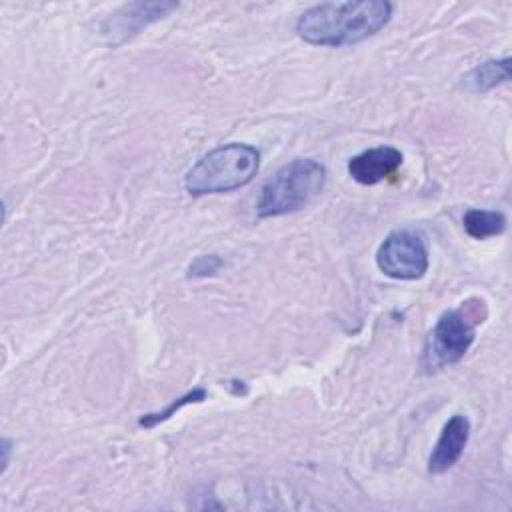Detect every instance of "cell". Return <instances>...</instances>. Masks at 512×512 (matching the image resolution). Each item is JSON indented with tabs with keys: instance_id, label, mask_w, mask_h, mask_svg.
Here are the masks:
<instances>
[{
	"instance_id": "10",
	"label": "cell",
	"mask_w": 512,
	"mask_h": 512,
	"mask_svg": "<svg viewBox=\"0 0 512 512\" xmlns=\"http://www.w3.org/2000/svg\"><path fill=\"white\" fill-rule=\"evenodd\" d=\"M464 230L474 240H486L490 236H498L506 230V216L500 210H482L470 208L462 216Z\"/></svg>"
},
{
	"instance_id": "6",
	"label": "cell",
	"mask_w": 512,
	"mask_h": 512,
	"mask_svg": "<svg viewBox=\"0 0 512 512\" xmlns=\"http://www.w3.org/2000/svg\"><path fill=\"white\" fill-rule=\"evenodd\" d=\"M402 152L394 146H374L348 160V174L362 186H374L386 180L402 166Z\"/></svg>"
},
{
	"instance_id": "13",
	"label": "cell",
	"mask_w": 512,
	"mask_h": 512,
	"mask_svg": "<svg viewBox=\"0 0 512 512\" xmlns=\"http://www.w3.org/2000/svg\"><path fill=\"white\" fill-rule=\"evenodd\" d=\"M2 454H4V458H2V470H6V466H8V456H10V440H8V438L2 440Z\"/></svg>"
},
{
	"instance_id": "7",
	"label": "cell",
	"mask_w": 512,
	"mask_h": 512,
	"mask_svg": "<svg viewBox=\"0 0 512 512\" xmlns=\"http://www.w3.org/2000/svg\"><path fill=\"white\" fill-rule=\"evenodd\" d=\"M470 438V422L464 414H454L442 428L430 458H428V472L442 474L450 470L462 456Z\"/></svg>"
},
{
	"instance_id": "8",
	"label": "cell",
	"mask_w": 512,
	"mask_h": 512,
	"mask_svg": "<svg viewBox=\"0 0 512 512\" xmlns=\"http://www.w3.org/2000/svg\"><path fill=\"white\" fill-rule=\"evenodd\" d=\"M176 8V2H132L110 14V18L104 22V32L110 36L122 34L124 40L126 36L136 34L140 28L166 18Z\"/></svg>"
},
{
	"instance_id": "11",
	"label": "cell",
	"mask_w": 512,
	"mask_h": 512,
	"mask_svg": "<svg viewBox=\"0 0 512 512\" xmlns=\"http://www.w3.org/2000/svg\"><path fill=\"white\" fill-rule=\"evenodd\" d=\"M202 400H206V390H204V388H194V390L186 392L184 396L172 400L164 410L144 414V416L138 420V424H140L142 428H154V426H158L160 422H166L170 416H174V414H176L180 408H184L186 404H194V402H202Z\"/></svg>"
},
{
	"instance_id": "2",
	"label": "cell",
	"mask_w": 512,
	"mask_h": 512,
	"mask_svg": "<svg viewBox=\"0 0 512 512\" xmlns=\"http://www.w3.org/2000/svg\"><path fill=\"white\" fill-rule=\"evenodd\" d=\"M260 168V152L242 142H230L204 154L186 174L184 188L190 196L222 194L246 186Z\"/></svg>"
},
{
	"instance_id": "12",
	"label": "cell",
	"mask_w": 512,
	"mask_h": 512,
	"mask_svg": "<svg viewBox=\"0 0 512 512\" xmlns=\"http://www.w3.org/2000/svg\"><path fill=\"white\" fill-rule=\"evenodd\" d=\"M220 266H222V260H220L216 254H210V256H198V258L190 264V268H188V276H190V278H204V276L214 274Z\"/></svg>"
},
{
	"instance_id": "5",
	"label": "cell",
	"mask_w": 512,
	"mask_h": 512,
	"mask_svg": "<svg viewBox=\"0 0 512 512\" xmlns=\"http://www.w3.org/2000/svg\"><path fill=\"white\" fill-rule=\"evenodd\" d=\"M378 268L396 280H418L428 270V248L420 232L402 228L390 232L376 252Z\"/></svg>"
},
{
	"instance_id": "9",
	"label": "cell",
	"mask_w": 512,
	"mask_h": 512,
	"mask_svg": "<svg viewBox=\"0 0 512 512\" xmlns=\"http://www.w3.org/2000/svg\"><path fill=\"white\" fill-rule=\"evenodd\" d=\"M510 80V60L500 58V60H486L478 66H474L466 76H464V88L474 94H484L504 82Z\"/></svg>"
},
{
	"instance_id": "1",
	"label": "cell",
	"mask_w": 512,
	"mask_h": 512,
	"mask_svg": "<svg viewBox=\"0 0 512 512\" xmlns=\"http://www.w3.org/2000/svg\"><path fill=\"white\" fill-rule=\"evenodd\" d=\"M392 16L386 0L322 2L296 20L298 36L314 46H350L380 32Z\"/></svg>"
},
{
	"instance_id": "3",
	"label": "cell",
	"mask_w": 512,
	"mask_h": 512,
	"mask_svg": "<svg viewBox=\"0 0 512 512\" xmlns=\"http://www.w3.org/2000/svg\"><path fill=\"white\" fill-rule=\"evenodd\" d=\"M326 168L312 158H296L284 164L260 188L256 214L274 218L298 212L312 204L324 190Z\"/></svg>"
},
{
	"instance_id": "4",
	"label": "cell",
	"mask_w": 512,
	"mask_h": 512,
	"mask_svg": "<svg viewBox=\"0 0 512 512\" xmlns=\"http://www.w3.org/2000/svg\"><path fill=\"white\" fill-rule=\"evenodd\" d=\"M470 314L462 306L458 310L444 312L436 320L422 352L426 372H438L464 358L476 338V324L482 322L476 318L470 320Z\"/></svg>"
}]
</instances>
